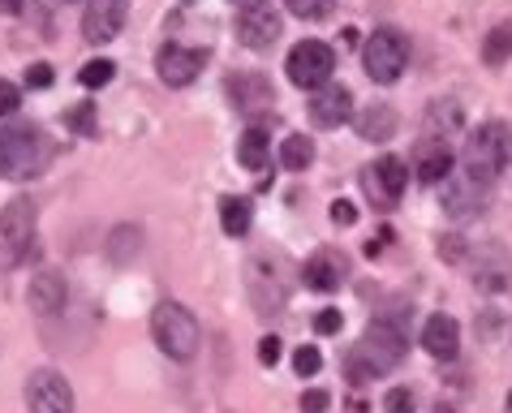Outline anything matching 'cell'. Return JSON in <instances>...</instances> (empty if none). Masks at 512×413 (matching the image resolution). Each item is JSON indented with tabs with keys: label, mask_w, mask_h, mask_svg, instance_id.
<instances>
[{
	"label": "cell",
	"mask_w": 512,
	"mask_h": 413,
	"mask_svg": "<svg viewBox=\"0 0 512 413\" xmlns=\"http://www.w3.org/2000/svg\"><path fill=\"white\" fill-rule=\"evenodd\" d=\"M125 18H130V0H87L82 9V39L87 44H112L121 35Z\"/></svg>",
	"instance_id": "cell-9"
},
{
	"label": "cell",
	"mask_w": 512,
	"mask_h": 413,
	"mask_svg": "<svg viewBox=\"0 0 512 413\" xmlns=\"http://www.w3.org/2000/svg\"><path fill=\"white\" fill-rule=\"evenodd\" d=\"M508 164H512V130H508L504 121L478 125V130L469 134L465 151H461V168L474 181H487L491 185Z\"/></svg>",
	"instance_id": "cell-2"
},
{
	"label": "cell",
	"mask_w": 512,
	"mask_h": 413,
	"mask_svg": "<svg viewBox=\"0 0 512 413\" xmlns=\"http://www.w3.org/2000/svg\"><path fill=\"white\" fill-rule=\"evenodd\" d=\"M388 241H392V229H383L379 237L366 241V254H371V259H375V254H383V246H388Z\"/></svg>",
	"instance_id": "cell-36"
},
{
	"label": "cell",
	"mask_w": 512,
	"mask_h": 413,
	"mask_svg": "<svg viewBox=\"0 0 512 413\" xmlns=\"http://www.w3.org/2000/svg\"><path fill=\"white\" fill-rule=\"evenodd\" d=\"M267 160H272V138H267V130H259V125H250V130L237 138V164L259 173Z\"/></svg>",
	"instance_id": "cell-20"
},
{
	"label": "cell",
	"mask_w": 512,
	"mask_h": 413,
	"mask_svg": "<svg viewBox=\"0 0 512 413\" xmlns=\"http://www.w3.org/2000/svg\"><path fill=\"white\" fill-rule=\"evenodd\" d=\"M284 5H289V9L297 13V18H323V13L332 9L336 0H284Z\"/></svg>",
	"instance_id": "cell-27"
},
{
	"label": "cell",
	"mask_w": 512,
	"mask_h": 413,
	"mask_svg": "<svg viewBox=\"0 0 512 413\" xmlns=\"http://www.w3.org/2000/svg\"><path fill=\"white\" fill-rule=\"evenodd\" d=\"M405 185H409V168L396 160V155H379L375 164L362 168V190L375 203V211H392L396 203H401Z\"/></svg>",
	"instance_id": "cell-8"
},
{
	"label": "cell",
	"mask_w": 512,
	"mask_h": 413,
	"mask_svg": "<svg viewBox=\"0 0 512 413\" xmlns=\"http://www.w3.org/2000/svg\"><path fill=\"white\" fill-rule=\"evenodd\" d=\"M306 108L319 130H340V125L353 117V95H349V87H340V82H323V87L310 95Z\"/></svg>",
	"instance_id": "cell-12"
},
{
	"label": "cell",
	"mask_w": 512,
	"mask_h": 413,
	"mask_svg": "<svg viewBox=\"0 0 512 413\" xmlns=\"http://www.w3.org/2000/svg\"><path fill=\"white\" fill-rule=\"evenodd\" d=\"M383 409H388V413H414V392H409V388H392L388 396H383Z\"/></svg>",
	"instance_id": "cell-28"
},
{
	"label": "cell",
	"mask_w": 512,
	"mask_h": 413,
	"mask_svg": "<svg viewBox=\"0 0 512 413\" xmlns=\"http://www.w3.org/2000/svg\"><path fill=\"white\" fill-rule=\"evenodd\" d=\"M250 220H254L250 198H237V194H224L220 198V229L229 233V237H246L250 233Z\"/></svg>",
	"instance_id": "cell-21"
},
{
	"label": "cell",
	"mask_w": 512,
	"mask_h": 413,
	"mask_svg": "<svg viewBox=\"0 0 512 413\" xmlns=\"http://www.w3.org/2000/svg\"><path fill=\"white\" fill-rule=\"evenodd\" d=\"M340 327H345V315H340V310H332V306L319 310V319H315V332L319 336H336Z\"/></svg>",
	"instance_id": "cell-30"
},
{
	"label": "cell",
	"mask_w": 512,
	"mask_h": 413,
	"mask_svg": "<svg viewBox=\"0 0 512 413\" xmlns=\"http://www.w3.org/2000/svg\"><path fill=\"white\" fill-rule=\"evenodd\" d=\"M482 190H487V181H474L469 173L461 177H444V211L448 216H469V211L482 207Z\"/></svg>",
	"instance_id": "cell-18"
},
{
	"label": "cell",
	"mask_w": 512,
	"mask_h": 413,
	"mask_svg": "<svg viewBox=\"0 0 512 413\" xmlns=\"http://www.w3.org/2000/svg\"><path fill=\"white\" fill-rule=\"evenodd\" d=\"M151 336L173 362H190L198 345H203V327L181 302H160L151 315Z\"/></svg>",
	"instance_id": "cell-3"
},
{
	"label": "cell",
	"mask_w": 512,
	"mask_h": 413,
	"mask_svg": "<svg viewBox=\"0 0 512 413\" xmlns=\"http://www.w3.org/2000/svg\"><path fill=\"white\" fill-rule=\"evenodd\" d=\"M44 164H48L44 130H35V125H5L0 130V177L5 181H22L39 173Z\"/></svg>",
	"instance_id": "cell-4"
},
{
	"label": "cell",
	"mask_w": 512,
	"mask_h": 413,
	"mask_svg": "<svg viewBox=\"0 0 512 413\" xmlns=\"http://www.w3.org/2000/svg\"><path fill=\"white\" fill-rule=\"evenodd\" d=\"M69 130H78V134H95V108H91V104H78L74 112H69Z\"/></svg>",
	"instance_id": "cell-29"
},
{
	"label": "cell",
	"mask_w": 512,
	"mask_h": 413,
	"mask_svg": "<svg viewBox=\"0 0 512 413\" xmlns=\"http://www.w3.org/2000/svg\"><path fill=\"white\" fill-rule=\"evenodd\" d=\"M280 13L267 5V0H259V5H246L237 13V35L246 48H272L280 39Z\"/></svg>",
	"instance_id": "cell-13"
},
{
	"label": "cell",
	"mask_w": 512,
	"mask_h": 413,
	"mask_svg": "<svg viewBox=\"0 0 512 413\" xmlns=\"http://www.w3.org/2000/svg\"><path fill=\"white\" fill-rule=\"evenodd\" d=\"M18 104H22V91L13 87V82L0 78V117H9V112H18Z\"/></svg>",
	"instance_id": "cell-32"
},
{
	"label": "cell",
	"mask_w": 512,
	"mask_h": 413,
	"mask_svg": "<svg viewBox=\"0 0 512 413\" xmlns=\"http://www.w3.org/2000/svg\"><path fill=\"white\" fill-rule=\"evenodd\" d=\"M422 349L431 353V358L439 362H452L457 358V349H461V327L457 319H448V315H431L422 327Z\"/></svg>",
	"instance_id": "cell-15"
},
{
	"label": "cell",
	"mask_w": 512,
	"mask_h": 413,
	"mask_svg": "<svg viewBox=\"0 0 512 413\" xmlns=\"http://www.w3.org/2000/svg\"><path fill=\"white\" fill-rule=\"evenodd\" d=\"M229 95L237 99V108L241 112H272V104H276V91H272V82H267L263 74H241V78H233L229 82Z\"/></svg>",
	"instance_id": "cell-17"
},
{
	"label": "cell",
	"mask_w": 512,
	"mask_h": 413,
	"mask_svg": "<svg viewBox=\"0 0 512 413\" xmlns=\"http://www.w3.org/2000/svg\"><path fill=\"white\" fill-rule=\"evenodd\" d=\"M319 366H323V353H319L315 345H302V349L293 353V370H297V375H302V379L319 375Z\"/></svg>",
	"instance_id": "cell-26"
},
{
	"label": "cell",
	"mask_w": 512,
	"mask_h": 413,
	"mask_svg": "<svg viewBox=\"0 0 512 413\" xmlns=\"http://www.w3.org/2000/svg\"><path fill=\"white\" fill-rule=\"evenodd\" d=\"M35 203L31 198H13V203L0 211V267H18L35 254Z\"/></svg>",
	"instance_id": "cell-5"
},
{
	"label": "cell",
	"mask_w": 512,
	"mask_h": 413,
	"mask_svg": "<svg viewBox=\"0 0 512 413\" xmlns=\"http://www.w3.org/2000/svg\"><path fill=\"white\" fill-rule=\"evenodd\" d=\"M512 56V26H495L487 35V44H482V61L487 65H504Z\"/></svg>",
	"instance_id": "cell-24"
},
{
	"label": "cell",
	"mask_w": 512,
	"mask_h": 413,
	"mask_svg": "<svg viewBox=\"0 0 512 413\" xmlns=\"http://www.w3.org/2000/svg\"><path fill=\"white\" fill-rule=\"evenodd\" d=\"M26 87H35V91L52 87V65H48V61H35V65H26Z\"/></svg>",
	"instance_id": "cell-31"
},
{
	"label": "cell",
	"mask_w": 512,
	"mask_h": 413,
	"mask_svg": "<svg viewBox=\"0 0 512 413\" xmlns=\"http://www.w3.org/2000/svg\"><path fill=\"white\" fill-rule=\"evenodd\" d=\"M302 280H306V289H315V293H336L340 284L349 280V259L340 250H315L302 267Z\"/></svg>",
	"instance_id": "cell-14"
},
{
	"label": "cell",
	"mask_w": 512,
	"mask_h": 413,
	"mask_svg": "<svg viewBox=\"0 0 512 413\" xmlns=\"http://www.w3.org/2000/svg\"><path fill=\"white\" fill-rule=\"evenodd\" d=\"M259 362H263V366H276V362H280V340H276V336H263V340H259Z\"/></svg>",
	"instance_id": "cell-35"
},
{
	"label": "cell",
	"mask_w": 512,
	"mask_h": 413,
	"mask_svg": "<svg viewBox=\"0 0 512 413\" xmlns=\"http://www.w3.org/2000/svg\"><path fill=\"white\" fill-rule=\"evenodd\" d=\"M203 65H207V48H186V44H164L160 56H155V74L168 87H190L203 74Z\"/></svg>",
	"instance_id": "cell-11"
},
{
	"label": "cell",
	"mask_w": 512,
	"mask_h": 413,
	"mask_svg": "<svg viewBox=\"0 0 512 413\" xmlns=\"http://www.w3.org/2000/svg\"><path fill=\"white\" fill-rule=\"evenodd\" d=\"M112 74H117V65H112V61H104V56H99V61H87V65H82V87H108V82H112Z\"/></svg>",
	"instance_id": "cell-25"
},
{
	"label": "cell",
	"mask_w": 512,
	"mask_h": 413,
	"mask_svg": "<svg viewBox=\"0 0 512 413\" xmlns=\"http://www.w3.org/2000/svg\"><path fill=\"white\" fill-rule=\"evenodd\" d=\"M284 74H289L293 87L319 91L323 82H332V74H336V52L319 44V39H302V44L289 52V61H284Z\"/></svg>",
	"instance_id": "cell-7"
},
{
	"label": "cell",
	"mask_w": 512,
	"mask_h": 413,
	"mask_svg": "<svg viewBox=\"0 0 512 413\" xmlns=\"http://www.w3.org/2000/svg\"><path fill=\"white\" fill-rule=\"evenodd\" d=\"M414 173L422 185H439L448 173H452V151H448V142H439V138H422L418 142V151H414Z\"/></svg>",
	"instance_id": "cell-16"
},
{
	"label": "cell",
	"mask_w": 512,
	"mask_h": 413,
	"mask_svg": "<svg viewBox=\"0 0 512 413\" xmlns=\"http://www.w3.org/2000/svg\"><path fill=\"white\" fill-rule=\"evenodd\" d=\"M405 362V332L392 319H375L349 353V379H379Z\"/></svg>",
	"instance_id": "cell-1"
},
{
	"label": "cell",
	"mask_w": 512,
	"mask_h": 413,
	"mask_svg": "<svg viewBox=\"0 0 512 413\" xmlns=\"http://www.w3.org/2000/svg\"><path fill=\"white\" fill-rule=\"evenodd\" d=\"M237 5H241V9H246V5H259V0H237Z\"/></svg>",
	"instance_id": "cell-38"
},
{
	"label": "cell",
	"mask_w": 512,
	"mask_h": 413,
	"mask_svg": "<svg viewBox=\"0 0 512 413\" xmlns=\"http://www.w3.org/2000/svg\"><path fill=\"white\" fill-rule=\"evenodd\" d=\"M353 220H358V207H353L349 198H336V203H332V224H340V229H349Z\"/></svg>",
	"instance_id": "cell-33"
},
{
	"label": "cell",
	"mask_w": 512,
	"mask_h": 413,
	"mask_svg": "<svg viewBox=\"0 0 512 413\" xmlns=\"http://www.w3.org/2000/svg\"><path fill=\"white\" fill-rule=\"evenodd\" d=\"M65 280L56 272H39L31 280V310L35 315H56V310H65Z\"/></svg>",
	"instance_id": "cell-19"
},
{
	"label": "cell",
	"mask_w": 512,
	"mask_h": 413,
	"mask_svg": "<svg viewBox=\"0 0 512 413\" xmlns=\"http://www.w3.org/2000/svg\"><path fill=\"white\" fill-rule=\"evenodd\" d=\"M26 405L31 413H74V388L56 370H35L26 379Z\"/></svg>",
	"instance_id": "cell-10"
},
{
	"label": "cell",
	"mask_w": 512,
	"mask_h": 413,
	"mask_svg": "<svg viewBox=\"0 0 512 413\" xmlns=\"http://www.w3.org/2000/svg\"><path fill=\"white\" fill-rule=\"evenodd\" d=\"M508 413H512V392H508Z\"/></svg>",
	"instance_id": "cell-39"
},
{
	"label": "cell",
	"mask_w": 512,
	"mask_h": 413,
	"mask_svg": "<svg viewBox=\"0 0 512 413\" xmlns=\"http://www.w3.org/2000/svg\"><path fill=\"white\" fill-rule=\"evenodd\" d=\"M280 164L289 168V173H302V168L315 164V142H310L306 134H289L280 142Z\"/></svg>",
	"instance_id": "cell-22"
},
{
	"label": "cell",
	"mask_w": 512,
	"mask_h": 413,
	"mask_svg": "<svg viewBox=\"0 0 512 413\" xmlns=\"http://www.w3.org/2000/svg\"><path fill=\"white\" fill-rule=\"evenodd\" d=\"M358 130H362V138H392V130H396V117H392V108H383V104H375L366 117L358 121Z\"/></svg>",
	"instance_id": "cell-23"
},
{
	"label": "cell",
	"mask_w": 512,
	"mask_h": 413,
	"mask_svg": "<svg viewBox=\"0 0 512 413\" xmlns=\"http://www.w3.org/2000/svg\"><path fill=\"white\" fill-rule=\"evenodd\" d=\"M362 65H366V74H371L379 87H388V82L401 78L405 65H409V39L396 31V26H379V31L366 39V48H362Z\"/></svg>",
	"instance_id": "cell-6"
},
{
	"label": "cell",
	"mask_w": 512,
	"mask_h": 413,
	"mask_svg": "<svg viewBox=\"0 0 512 413\" xmlns=\"http://www.w3.org/2000/svg\"><path fill=\"white\" fill-rule=\"evenodd\" d=\"M26 5V0H0V13H18Z\"/></svg>",
	"instance_id": "cell-37"
},
{
	"label": "cell",
	"mask_w": 512,
	"mask_h": 413,
	"mask_svg": "<svg viewBox=\"0 0 512 413\" xmlns=\"http://www.w3.org/2000/svg\"><path fill=\"white\" fill-rule=\"evenodd\" d=\"M327 405H332V396H327L323 388H310V392L302 396V413H323Z\"/></svg>",
	"instance_id": "cell-34"
}]
</instances>
